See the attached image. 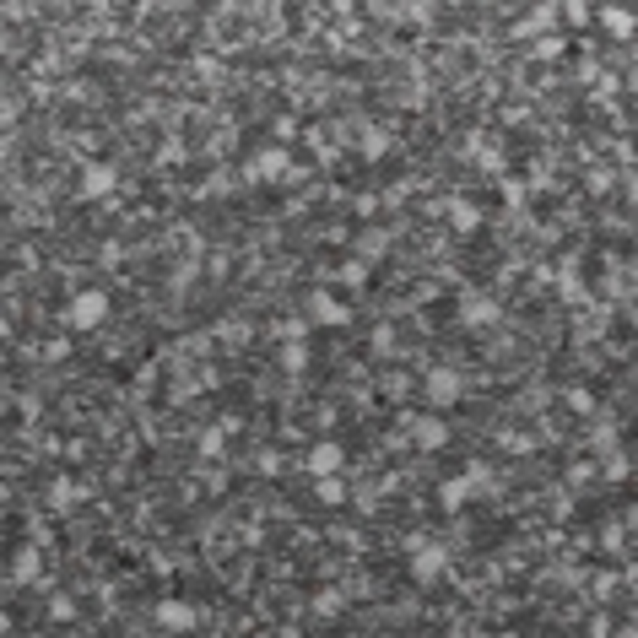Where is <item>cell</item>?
Instances as JSON below:
<instances>
[{"label":"cell","instance_id":"obj_1","mask_svg":"<svg viewBox=\"0 0 638 638\" xmlns=\"http://www.w3.org/2000/svg\"><path fill=\"white\" fill-rule=\"evenodd\" d=\"M103 314H108V298H103V292H76V303H71V325H76V330L103 325Z\"/></svg>","mask_w":638,"mask_h":638},{"label":"cell","instance_id":"obj_2","mask_svg":"<svg viewBox=\"0 0 638 638\" xmlns=\"http://www.w3.org/2000/svg\"><path fill=\"white\" fill-rule=\"evenodd\" d=\"M335 465H341V449H335V444H314V449H309V471L330 476Z\"/></svg>","mask_w":638,"mask_h":638},{"label":"cell","instance_id":"obj_3","mask_svg":"<svg viewBox=\"0 0 638 638\" xmlns=\"http://www.w3.org/2000/svg\"><path fill=\"white\" fill-rule=\"evenodd\" d=\"M114 189V168H87V195H108Z\"/></svg>","mask_w":638,"mask_h":638},{"label":"cell","instance_id":"obj_4","mask_svg":"<svg viewBox=\"0 0 638 638\" xmlns=\"http://www.w3.org/2000/svg\"><path fill=\"white\" fill-rule=\"evenodd\" d=\"M428 390H433V395H438V400H449V395H454V390H460V384H454L449 373H433V384H428Z\"/></svg>","mask_w":638,"mask_h":638},{"label":"cell","instance_id":"obj_5","mask_svg":"<svg viewBox=\"0 0 638 638\" xmlns=\"http://www.w3.org/2000/svg\"><path fill=\"white\" fill-rule=\"evenodd\" d=\"M163 622H184V628H189V606H179V600H168V606H163Z\"/></svg>","mask_w":638,"mask_h":638}]
</instances>
